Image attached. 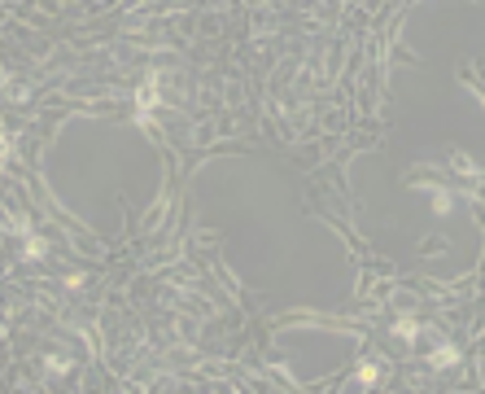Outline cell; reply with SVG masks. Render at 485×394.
I'll use <instances>...</instances> for the list:
<instances>
[{
  "label": "cell",
  "mask_w": 485,
  "mask_h": 394,
  "mask_svg": "<svg viewBox=\"0 0 485 394\" xmlns=\"http://www.w3.org/2000/svg\"><path fill=\"white\" fill-rule=\"evenodd\" d=\"M4 149H9V140H4V131H0V154H4Z\"/></svg>",
  "instance_id": "6da1fadb"
}]
</instances>
